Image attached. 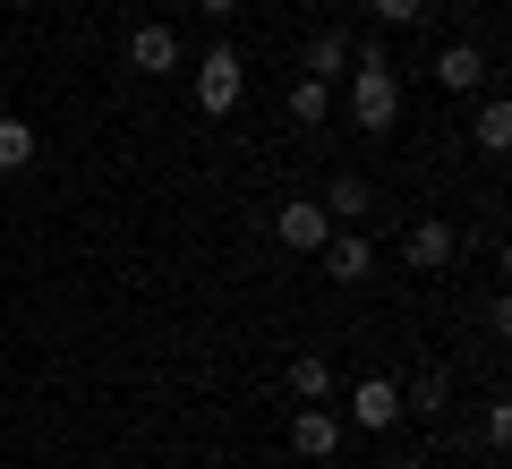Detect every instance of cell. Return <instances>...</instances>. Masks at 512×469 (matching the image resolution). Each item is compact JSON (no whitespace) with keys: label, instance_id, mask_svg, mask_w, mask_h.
Returning a JSON list of instances; mask_svg holds the SVG:
<instances>
[{"label":"cell","instance_id":"6da1fadb","mask_svg":"<svg viewBox=\"0 0 512 469\" xmlns=\"http://www.w3.org/2000/svg\"><path fill=\"white\" fill-rule=\"evenodd\" d=\"M188 94H197L205 120H231L239 94H248V52H239V43H205V52L188 60Z\"/></svg>","mask_w":512,"mask_h":469},{"label":"cell","instance_id":"7a4b0ae2","mask_svg":"<svg viewBox=\"0 0 512 469\" xmlns=\"http://www.w3.org/2000/svg\"><path fill=\"white\" fill-rule=\"evenodd\" d=\"M350 128L393 137L402 128V69H350Z\"/></svg>","mask_w":512,"mask_h":469},{"label":"cell","instance_id":"3957f363","mask_svg":"<svg viewBox=\"0 0 512 469\" xmlns=\"http://www.w3.org/2000/svg\"><path fill=\"white\" fill-rule=\"evenodd\" d=\"M402 384H393V376H359V384H350V401H342V427H359V435H393V427H402Z\"/></svg>","mask_w":512,"mask_h":469},{"label":"cell","instance_id":"277c9868","mask_svg":"<svg viewBox=\"0 0 512 469\" xmlns=\"http://www.w3.org/2000/svg\"><path fill=\"white\" fill-rule=\"evenodd\" d=\"M128 69H137V77H180L188 69V43L180 35H171V26L163 18H146V26H128Z\"/></svg>","mask_w":512,"mask_h":469},{"label":"cell","instance_id":"5b68a950","mask_svg":"<svg viewBox=\"0 0 512 469\" xmlns=\"http://www.w3.org/2000/svg\"><path fill=\"white\" fill-rule=\"evenodd\" d=\"M342 444H350V427H342V410H333V401L291 410V452H299V461H342Z\"/></svg>","mask_w":512,"mask_h":469},{"label":"cell","instance_id":"8992f818","mask_svg":"<svg viewBox=\"0 0 512 469\" xmlns=\"http://www.w3.org/2000/svg\"><path fill=\"white\" fill-rule=\"evenodd\" d=\"M427 77H436L444 94H487V86H495V60L478 52L470 35H461V43H444V52L427 60Z\"/></svg>","mask_w":512,"mask_h":469},{"label":"cell","instance_id":"52a82bcc","mask_svg":"<svg viewBox=\"0 0 512 469\" xmlns=\"http://www.w3.org/2000/svg\"><path fill=\"white\" fill-rule=\"evenodd\" d=\"M274 239H282L291 256H316V248L333 239V214H325L316 197H282V205H274Z\"/></svg>","mask_w":512,"mask_h":469},{"label":"cell","instance_id":"ba28073f","mask_svg":"<svg viewBox=\"0 0 512 469\" xmlns=\"http://www.w3.org/2000/svg\"><path fill=\"white\" fill-rule=\"evenodd\" d=\"M453 256H461V231L444 214H427V222H410V231H402V273H444Z\"/></svg>","mask_w":512,"mask_h":469},{"label":"cell","instance_id":"9c48e42d","mask_svg":"<svg viewBox=\"0 0 512 469\" xmlns=\"http://www.w3.org/2000/svg\"><path fill=\"white\" fill-rule=\"evenodd\" d=\"M316 256H325V282H342V290L376 273V239H367V231H333Z\"/></svg>","mask_w":512,"mask_h":469},{"label":"cell","instance_id":"30bf717a","mask_svg":"<svg viewBox=\"0 0 512 469\" xmlns=\"http://www.w3.org/2000/svg\"><path fill=\"white\" fill-rule=\"evenodd\" d=\"M316 205H325L333 222H367V214H376V188H367L359 171H333V180H325V197H316Z\"/></svg>","mask_w":512,"mask_h":469},{"label":"cell","instance_id":"8fae6325","mask_svg":"<svg viewBox=\"0 0 512 469\" xmlns=\"http://www.w3.org/2000/svg\"><path fill=\"white\" fill-rule=\"evenodd\" d=\"M282 111H291V128H325L333 120V86H325V77H291Z\"/></svg>","mask_w":512,"mask_h":469},{"label":"cell","instance_id":"7c38bea8","mask_svg":"<svg viewBox=\"0 0 512 469\" xmlns=\"http://www.w3.org/2000/svg\"><path fill=\"white\" fill-rule=\"evenodd\" d=\"M470 145H478V154H504V145H512V103H504V94H487V103H478Z\"/></svg>","mask_w":512,"mask_h":469},{"label":"cell","instance_id":"4fadbf2b","mask_svg":"<svg viewBox=\"0 0 512 469\" xmlns=\"http://www.w3.org/2000/svg\"><path fill=\"white\" fill-rule=\"evenodd\" d=\"M402 410H410V418L453 410V384H444V367H427V376H410V384H402Z\"/></svg>","mask_w":512,"mask_h":469},{"label":"cell","instance_id":"5bb4252c","mask_svg":"<svg viewBox=\"0 0 512 469\" xmlns=\"http://www.w3.org/2000/svg\"><path fill=\"white\" fill-rule=\"evenodd\" d=\"M35 120H18V111H0V171H26V163H35Z\"/></svg>","mask_w":512,"mask_h":469},{"label":"cell","instance_id":"9a60e30c","mask_svg":"<svg viewBox=\"0 0 512 469\" xmlns=\"http://www.w3.org/2000/svg\"><path fill=\"white\" fill-rule=\"evenodd\" d=\"M342 69H350V35H342V26H325V35L308 43V69H299V77H325V86H333Z\"/></svg>","mask_w":512,"mask_h":469},{"label":"cell","instance_id":"2e32d148","mask_svg":"<svg viewBox=\"0 0 512 469\" xmlns=\"http://www.w3.org/2000/svg\"><path fill=\"white\" fill-rule=\"evenodd\" d=\"M291 393H299V401H333V367H325V350H299V359H291Z\"/></svg>","mask_w":512,"mask_h":469},{"label":"cell","instance_id":"e0dca14e","mask_svg":"<svg viewBox=\"0 0 512 469\" xmlns=\"http://www.w3.org/2000/svg\"><path fill=\"white\" fill-rule=\"evenodd\" d=\"M367 9H376V26H419L436 0H367Z\"/></svg>","mask_w":512,"mask_h":469},{"label":"cell","instance_id":"ac0fdd59","mask_svg":"<svg viewBox=\"0 0 512 469\" xmlns=\"http://www.w3.org/2000/svg\"><path fill=\"white\" fill-rule=\"evenodd\" d=\"M478 435L504 452V444H512V401H487V410H478Z\"/></svg>","mask_w":512,"mask_h":469},{"label":"cell","instance_id":"d6986e66","mask_svg":"<svg viewBox=\"0 0 512 469\" xmlns=\"http://www.w3.org/2000/svg\"><path fill=\"white\" fill-rule=\"evenodd\" d=\"M350 69H393V52H384V35H350Z\"/></svg>","mask_w":512,"mask_h":469},{"label":"cell","instance_id":"ffe728a7","mask_svg":"<svg viewBox=\"0 0 512 469\" xmlns=\"http://www.w3.org/2000/svg\"><path fill=\"white\" fill-rule=\"evenodd\" d=\"M188 9H197V18H205V26H231V18H239V9H248V0H188Z\"/></svg>","mask_w":512,"mask_h":469},{"label":"cell","instance_id":"44dd1931","mask_svg":"<svg viewBox=\"0 0 512 469\" xmlns=\"http://www.w3.org/2000/svg\"><path fill=\"white\" fill-rule=\"evenodd\" d=\"M0 111H9V103H0Z\"/></svg>","mask_w":512,"mask_h":469}]
</instances>
